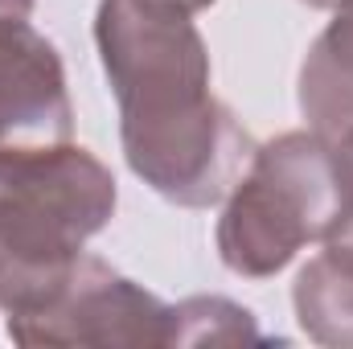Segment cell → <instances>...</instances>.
<instances>
[{
  "mask_svg": "<svg viewBox=\"0 0 353 349\" xmlns=\"http://www.w3.org/2000/svg\"><path fill=\"white\" fill-rule=\"evenodd\" d=\"M94 46L119 103L128 169L185 210L226 201L259 144L214 99L193 12L165 0H99Z\"/></svg>",
  "mask_w": 353,
  "mask_h": 349,
  "instance_id": "obj_1",
  "label": "cell"
},
{
  "mask_svg": "<svg viewBox=\"0 0 353 349\" xmlns=\"http://www.w3.org/2000/svg\"><path fill=\"white\" fill-rule=\"evenodd\" d=\"M115 177L83 144L0 152V312H41L115 218Z\"/></svg>",
  "mask_w": 353,
  "mask_h": 349,
  "instance_id": "obj_2",
  "label": "cell"
},
{
  "mask_svg": "<svg viewBox=\"0 0 353 349\" xmlns=\"http://www.w3.org/2000/svg\"><path fill=\"white\" fill-rule=\"evenodd\" d=\"M341 214V185L329 140L283 132L255 148L247 173L226 193L218 259L243 279H271L308 243H325Z\"/></svg>",
  "mask_w": 353,
  "mask_h": 349,
  "instance_id": "obj_3",
  "label": "cell"
},
{
  "mask_svg": "<svg viewBox=\"0 0 353 349\" xmlns=\"http://www.w3.org/2000/svg\"><path fill=\"white\" fill-rule=\"evenodd\" d=\"M8 337L25 349H140L169 346V304L119 275L99 255H83L70 283L33 317L4 321Z\"/></svg>",
  "mask_w": 353,
  "mask_h": 349,
  "instance_id": "obj_4",
  "label": "cell"
},
{
  "mask_svg": "<svg viewBox=\"0 0 353 349\" xmlns=\"http://www.w3.org/2000/svg\"><path fill=\"white\" fill-rule=\"evenodd\" d=\"M74 136L66 66L29 21H0V152L54 148Z\"/></svg>",
  "mask_w": 353,
  "mask_h": 349,
  "instance_id": "obj_5",
  "label": "cell"
},
{
  "mask_svg": "<svg viewBox=\"0 0 353 349\" xmlns=\"http://www.w3.org/2000/svg\"><path fill=\"white\" fill-rule=\"evenodd\" d=\"M300 111L321 140H337L353 123V0L333 4L329 29L308 46L300 66Z\"/></svg>",
  "mask_w": 353,
  "mask_h": 349,
  "instance_id": "obj_6",
  "label": "cell"
},
{
  "mask_svg": "<svg viewBox=\"0 0 353 349\" xmlns=\"http://www.w3.org/2000/svg\"><path fill=\"white\" fill-rule=\"evenodd\" d=\"M292 308L308 341L353 349V251L325 243L321 255L300 267L292 283Z\"/></svg>",
  "mask_w": 353,
  "mask_h": 349,
  "instance_id": "obj_7",
  "label": "cell"
},
{
  "mask_svg": "<svg viewBox=\"0 0 353 349\" xmlns=\"http://www.w3.org/2000/svg\"><path fill=\"white\" fill-rule=\"evenodd\" d=\"M255 312L226 296H189L169 304V346H259Z\"/></svg>",
  "mask_w": 353,
  "mask_h": 349,
  "instance_id": "obj_8",
  "label": "cell"
},
{
  "mask_svg": "<svg viewBox=\"0 0 353 349\" xmlns=\"http://www.w3.org/2000/svg\"><path fill=\"white\" fill-rule=\"evenodd\" d=\"M329 152H333V173H337V185H341V214H337L325 243L353 251V123L337 140H329Z\"/></svg>",
  "mask_w": 353,
  "mask_h": 349,
  "instance_id": "obj_9",
  "label": "cell"
},
{
  "mask_svg": "<svg viewBox=\"0 0 353 349\" xmlns=\"http://www.w3.org/2000/svg\"><path fill=\"white\" fill-rule=\"evenodd\" d=\"M33 0H0V21H29Z\"/></svg>",
  "mask_w": 353,
  "mask_h": 349,
  "instance_id": "obj_10",
  "label": "cell"
},
{
  "mask_svg": "<svg viewBox=\"0 0 353 349\" xmlns=\"http://www.w3.org/2000/svg\"><path fill=\"white\" fill-rule=\"evenodd\" d=\"M300 4H308V8H333L337 0H300Z\"/></svg>",
  "mask_w": 353,
  "mask_h": 349,
  "instance_id": "obj_11",
  "label": "cell"
}]
</instances>
